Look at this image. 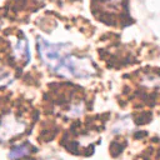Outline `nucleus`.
<instances>
[{
    "label": "nucleus",
    "instance_id": "obj_1",
    "mask_svg": "<svg viewBox=\"0 0 160 160\" xmlns=\"http://www.w3.org/2000/svg\"><path fill=\"white\" fill-rule=\"evenodd\" d=\"M30 149H31V145L30 144H21V145H18L15 148H12L9 152V158L10 159H19V158H22V156H26L28 154H30Z\"/></svg>",
    "mask_w": 160,
    "mask_h": 160
},
{
    "label": "nucleus",
    "instance_id": "obj_2",
    "mask_svg": "<svg viewBox=\"0 0 160 160\" xmlns=\"http://www.w3.org/2000/svg\"><path fill=\"white\" fill-rule=\"evenodd\" d=\"M15 52H16V55H18L19 59H24L25 61L29 60L30 52H29V48H28V41H26V39L22 38V39L19 40V42H18V45H16V48H15Z\"/></svg>",
    "mask_w": 160,
    "mask_h": 160
}]
</instances>
